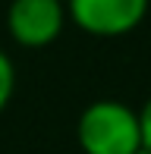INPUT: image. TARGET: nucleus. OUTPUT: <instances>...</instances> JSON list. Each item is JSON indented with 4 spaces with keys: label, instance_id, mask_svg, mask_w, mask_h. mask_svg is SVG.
<instances>
[{
    "label": "nucleus",
    "instance_id": "nucleus-1",
    "mask_svg": "<svg viewBox=\"0 0 151 154\" xmlns=\"http://www.w3.org/2000/svg\"><path fill=\"white\" fill-rule=\"evenodd\" d=\"M76 138L85 154H135L142 148L139 113L120 101H94L82 110Z\"/></svg>",
    "mask_w": 151,
    "mask_h": 154
},
{
    "label": "nucleus",
    "instance_id": "nucleus-2",
    "mask_svg": "<svg viewBox=\"0 0 151 154\" xmlns=\"http://www.w3.org/2000/svg\"><path fill=\"white\" fill-rule=\"evenodd\" d=\"M66 25V0H13L6 29L22 47H47Z\"/></svg>",
    "mask_w": 151,
    "mask_h": 154
},
{
    "label": "nucleus",
    "instance_id": "nucleus-3",
    "mask_svg": "<svg viewBox=\"0 0 151 154\" xmlns=\"http://www.w3.org/2000/svg\"><path fill=\"white\" fill-rule=\"evenodd\" d=\"M148 0H66V16L82 32L98 38H116L132 32L145 19Z\"/></svg>",
    "mask_w": 151,
    "mask_h": 154
},
{
    "label": "nucleus",
    "instance_id": "nucleus-4",
    "mask_svg": "<svg viewBox=\"0 0 151 154\" xmlns=\"http://www.w3.org/2000/svg\"><path fill=\"white\" fill-rule=\"evenodd\" d=\"M13 88H16V69H13V60L0 51V110L10 104Z\"/></svg>",
    "mask_w": 151,
    "mask_h": 154
},
{
    "label": "nucleus",
    "instance_id": "nucleus-5",
    "mask_svg": "<svg viewBox=\"0 0 151 154\" xmlns=\"http://www.w3.org/2000/svg\"><path fill=\"white\" fill-rule=\"evenodd\" d=\"M139 126H142V145L151 151V97L145 101V107L139 110Z\"/></svg>",
    "mask_w": 151,
    "mask_h": 154
},
{
    "label": "nucleus",
    "instance_id": "nucleus-6",
    "mask_svg": "<svg viewBox=\"0 0 151 154\" xmlns=\"http://www.w3.org/2000/svg\"><path fill=\"white\" fill-rule=\"evenodd\" d=\"M135 154H151V151H148V148H145V145H142V148H139V151H135Z\"/></svg>",
    "mask_w": 151,
    "mask_h": 154
}]
</instances>
